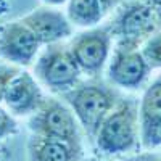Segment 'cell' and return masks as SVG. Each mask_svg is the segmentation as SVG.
Returning <instances> with one entry per match:
<instances>
[{
    "label": "cell",
    "instance_id": "cell-1",
    "mask_svg": "<svg viewBox=\"0 0 161 161\" xmlns=\"http://www.w3.org/2000/svg\"><path fill=\"white\" fill-rule=\"evenodd\" d=\"M63 95L73 110L79 126H82L90 137L97 136L103 119L118 103L116 93L110 87L98 82L77 84Z\"/></svg>",
    "mask_w": 161,
    "mask_h": 161
},
{
    "label": "cell",
    "instance_id": "cell-2",
    "mask_svg": "<svg viewBox=\"0 0 161 161\" xmlns=\"http://www.w3.org/2000/svg\"><path fill=\"white\" fill-rule=\"evenodd\" d=\"M139 139V106L132 100H121L106 114L95 136L97 147L106 155L132 150Z\"/></svg>",
    "mask_w": 161,
    "mask_h": 161
},
{
    "label": "cell",
    "instance_id": "cell-3",
    "mask_svg": "<svg viewBox=\"0 0 161 161\" xmlns=\"http://www.w3.org/2000/svg\"><path fill=\"white\" fill-rule=\"evenodd\" d=\"M158 29H161V11L147 0H136L118 13L110 34L118 37V47L139 48Z\"/></svg>",
    "mask_w": 161,
    "mask_h": 161
},
{
    "label": "cell",
    "instance_id": "cell-4",
    "mask_svg": "<svg viewBox=\"0 0 161 161\" xmlns=\"http://www.w3.org/2000/svg\"><path fill=\"white\" fill-rule=\"evenodd\" d=\"M29 129L36 136L57 139L71 145L74 150L82 152L79 123L68 105L57 98H47L32 113L29 119Z\"/></svg>",
    "mask_w": 161,
    "mask_h": 161
},
{
    "label": "cell",
    "instance_id": "cell-5",
    "mask_svg": "<svg viewBox=\"0 0 161 161\" xmlns=\"http://www.w3.org/2000/svg\"><path fill=\"white\" fill-rule=\"evenodd\" d=\"M34 74L52 92L64 93L79 84L80 68L77 66L73 53L60 44L47 45L34 64Z\"/></svg>",
    "mask_w": 161,
    "mask_h": 161
},
{
    "label": "cell",
    "instance_id": "cell-6",
    "mask_svg": "<svg viewBox=\"0 0 161 161\" xmlns=\"http://www.w3.org/2000/svg\"><path fill=\"white\" fill-rule=\"evenodd\" d=\"M111 39L113 36L110 34V29L90 28L73 40L69 52L80 71L95 76L105 68L111 55Z\"/></svg>",
    "mask_w": 161,
    "mask_h": 161
},
{
    "label": "cell",
    "instance_id": "cell-7",
    "mask_svg": "<svg viewBox=\"0 0 161 161\" xmlns=\"http://www.w3.org/2000/svg\"><path fill=\"white\" fill-rule=\"evenodd\" d=\"M42 44L21 19L7 23L0 29V58L15 66H29Z\"/></svg>",
    "mask_w": 161,
    "mask_h": 161
},
{
    "label": "cell",
    "instance_id": "cell-8",
    "mask_svg": "<svg viewBox=\"0 0 161 161\" xmlns=\"http://www.w3.org/2000/svg\"><path fill=\"white\" fill-rule=\"evenodd\" d=\"M21 21L32 31L42 45L60 44L73 34V24L69 23L66 13L57 10V7L45 5L36 8L23 16Z\"/></svg>",
    "mask_w": 161,
    "mask_h": 161
},
{
    "label": "cell",
    "instance_id": "cell-9",
    "mask_svg": "<svg viewBox=\"0 0 161 161\" xmlns=\"http://www.w3.org/2000/svg\"><path fill=\"white\" fill-rule=\"evenodd\" d=\"M150 68L139 48L116 47L108 64V79L121 89H139L148 77Z\"/></svg>",
    "mask_w": 161,
    "mask_h": 161
},
{
    "label": "cell",
    "instance_id": "cell-10",
    "mask_svg": "<svg viewBox=\"0 0 161 161\" xmlns=\"http://www.w3.org/2000/svg\"><path fill=\"white\" fill-rule=\"evenodd\" d=\"M44 100L45 95L36 76L23 69L10 80L3 95L5 106L16 116L32 114Z\"/></svg>",
    "mask_w": 161,
    "mask_h": 161
},
{
    "label": "cell",
    "instance_id": "cell-11",
    "mask_svg": "<svg viewBox=\"0 0 161 161\" xmlns=\"http://www.w3.org/2000/svg\"><path fill=\"white\" fill-rule=\"evenodd\" d=\"M139 130L145 148L161 145V74L142 95L139 105Z\"/></svg>",
    "mask_w": 161,
    "mask_h": 161
},
{
    "label": "cell",
    "instance_id": "cell-12",
    "mask_svg": "<svg viewBox=\"0 0 161 161\" xmlns=\"http://www.w3.org/2000/svg\"><path fill=\"white\" fill-rule=\"evenodd\" d=\"M29 161H76L80 152L57 139L34 136L28 142Z\"/></svg>",
    "mask_w": 161,
    "mask_h": 161
},
{
    "label": "cell",
    "instance_id": "cell-13",
    "mask_svg": "<svg viewBox=\"0 0 161 161\" xmlns=\"http://www.w3.org/2000/svg\"><path fill=\"white\" fill-rule=\"evenodd\" d=\"M66 3V16L73 26L79 28L97 26L106 11L103 0H68Z\"/></svg>",
    "mask_w": 161,
    "mask_h": 161
},
{
    "label": "cell",
    "instance_id": "cell-14",
    "mask_svg": "<svg viewBox=\"0 0 161 161\" xmlns=\"http://www.w3.org/2000/svg\"><path fill=\"white\" fill-rule=\"evenodd\" d=\"M139 50L150 69H161V29L153 32Z\"/></svg>",
    "mask_w": 161,
    "mask_h": 161
},
{
    "label": "cell",
    "instance_id": "cell-15",
    "mask_svg": "<svg viewBox=\"0 0 161 161\" xmlns=\"http://www.w3.org/2000/svg\"><path fill=\"white\" fill-rule=\"evenodd\" d=\"M19 73V68L10 63H0V102H3L5 90L10 84V80Z\"/></svg>",
    "mask_w": 161,
    "mask_h": 161
},
{
    "label": "cell",
    "instance_id": "cell-16",
    "mask_svg": "<svg viewBox=\"0 0 161 161\" xmlns=\"http://www.w3.org/2000/svg\"><path fill=\"white\" fill-rule=\"evenodd\" d=\"M16 129H18V124H16L15 118H13L5 108L0 106V140L13 136V134L16 132Z\"/></svg>",
    "mask_w": 161,
    "mask_h": 161
},
{
    "label": "cell",
    "instance_id": "cell-17",
    "mask_svg": "<svg viewBox=\"0 0 161 161\" xmlns=\"http://www.w3.org/2000/svg\"><path fill=\"white\" fill-rule=\"evenodd\" d=\"M137 161H161V158H158L156 155H152V153H145V155H140L136 158Z\"/></svg>",
    "mask_w": 161,
    "mask_h": 161
},
{
    "label": "cell",
    "instance_id": "cell-18",
    "mask_svg": "<svg viewBox=\"0 0 161 161\" xmlns=\"http://www.w3.org/2000/svg\"><path fill=\"white\" fill-rule=\"evenodd\" d=\"M44 2V5H47V7H61V5H64L68 0H42Z\"/></svg>",
    "mask_w": 161,
    "mask_h": 161
},
{
    "label": "cell",
    "instance_id": "cell-19",
    "mask_svg": "<svg viewBox=\"0 0 161 161\" xmlns=\"http://www.w3.org/2000/svg\"><path fill=\"white\" fill-rule=\"evenodd\" d=\"M147 2H150V3H153L159 11H161V0H147Z\"/></svg>",
    "mask_w": 161,
    "mask_h": 161
},
{
    "label": "cell",
    "instance_id": "cell-20",
    "mask_svg": "<svg viewBox=\"0 0 161 161\" xmlns=\"http://www.w3.org/2000/svg\"><path fill=\"white\" fill-rule=\"evenodd\" d=\"M126 161H137L136 158H130V159H126Z\"/></svg>",
    "mask_w": 161,
    "mask_h": 161
},
{
    "label": "cell",
    "instance_id": "cell-21",
    "mask_svg": "<svg viewBox=\"0 0 161 161\" xmlns=\"http://www.w3.org/2000/svg\"><path fill=\"white\" fill-rule=\"evenodd\" d=\"M90 161H97V159H90Z\"/></svg>",
    "mask_w": 161,
    "mask_h": 161
}]
</instances>
